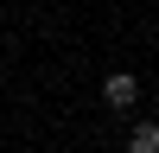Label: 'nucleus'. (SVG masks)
<instances>
[{"mask_svg": "<svg viewBox=\"0 0 159 153\" xmlns=\"http://www.w3.org/2000/svg\"><path fill=\"white\" fill-rule=\"evenodd\" d=\"M102 102H108V109H134V102H140V76L115 70L108 83H102Z\"/></svg>", "mask_w": 159, "mask_h": 153, "instance_id": "f257e3e1", "label": "nucleus"}, {"mask_svg": "<svg viewBox=\"0 0 159 153\" xmlns=\"http://www.w3.org/2000/svg\"><path fill=\"white\" fill-rule=\"evenodd\" d=\"M127 153H159V128H153V121H134V134H127Z\"/></svg>", "mask_w": 159, "mask_h": 153, "instance_id": "f03ea898", "label": "nucleus"}]
</instances>
